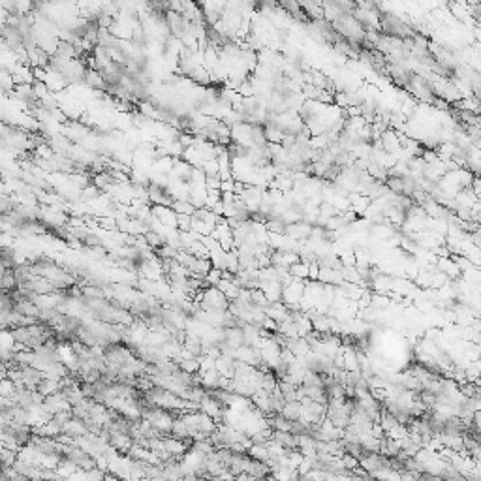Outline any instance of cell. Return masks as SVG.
<instances>
[{"label":"cell","instance_id":"cell-2","mask_svg":"<svg viewBox=\"0 0 481 481\" xmlns=\"http://www.w3.org/2000/svg\"><path fill=\"white\" fill-rule=\"evenodd\" d=\"M107 481H124V480H119V478H107Z\"/></svg>","mask_w":481,"mask_h":481},{"label":"cell","instance_id":"cell-1","mask_svg":"<svg viewBox=\"0 0 481 481\" xmlns=\"http://www.w3.org/2000/svg\"><path fill=\"white\" fill-rule=\"evenodd\" d=\"M421 481H446L442 476H436V474H431V472H425L421 474Z\"/></svg>","mask_w":481,"mask_h":481}]
</instances>
